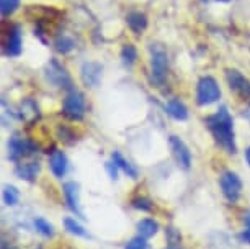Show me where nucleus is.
I'll use <instances>...</instances> for the list:
<instances>
[{"mask_svg": "<svg viewBox=\"0 0 250 249\" xmlns=\"http://www.w3.org/2000/svg\"><path fill=\"white\" fill-rule=\"evenodd\" d=\"M35 228L38 233H41L43 236H48L51 238L54 234V229H53V225L49 222H46L44 218H36L35 220Z\"/></svg>", "mask_w": 250, "mask_h": 249, "instance_id": "23", "label": "nucleus"}, {"mask_svg": "<svg viewBox=\"0 0 250 249\" xmlns=\"http://www.w3.org/2000/svg\"><path fill=\"white\" fill-rule=\"evenodd\" d=\"M138 231H139L141 238L149 239V238H152L154 234H157L159 223L154 222V220H150V218H144L138 223Z\"/></svg>", "mask_w": 250, "mask_h": 249, "instance_id": "19", "label": "nucleus"}, {"mask_svg": "<svg viewBox=\"0 0 250 249\" xmlns=\"http://www.w3.org/2000/svg\"><path fill=\"white\" fill-rule=\"evenodd\" d=\"M40 169H41V166H40V162H38V161L21 162V164H17L15 174H17V177H20V179H23V181L33 182V181L36 179Z\"/></svg>", "mask_w": 250, "mask_h": 249, "instance_id": "14", "label": "nucleus"}, {"mask_svg": "<svg viewBox=\"0 0 250 249\" xmlns=\"http://www.w3.org/2000/svg\"><path fill=\"white\" fill-rule=\"evenodd\" d=\"M21 28L20 25H12L8 30L7 40L3 41V54L12 58V56H18L21 53Z\"/></svg>", "mask_w": 250, "mask_h": 249, "instance_id": "9", "label": "nucleus"}, {"mask_svg": "<svg viewBox=\"0 0 250 249\" xmlns=\"http://www.w3.org/2000/svg\"><path fill=\"white\" fill-rule=\"evenodd\" d=\"M203 2H208V0H203Z\"/></svg>", "mask_w": 250, "mask_h": 249, "instance_id": "35", "label": "nucleus"}, {"mask_svg": "<svg viewBox=\"0 0 250 249\" xmlns=\"http://www.w3.org/2000/svg\"><path fill=\"white\" fill-rule=\"evenodd\" d=\"M245 159H247V162L250 166V148H247V151H245Z\"/></svg>", "mask_w": 250, "mask_h": 249, "instance_id": "31", "label": "nucleus"}, {"mask_svg": "<svg viewBox=\"0 0 250 249\" xmlns=\"http://www.w3.org/2000/svg\"><path fill=\"white\" fill-rule=\"evenodd\" d=\"M2 248H3V249H17V248H13V246H10V248H8L5 241H3V243H2Z\"/></svg>", "mask_w": 250, "mask_h": 249, "instance_id": "32", "label": "nucleus"}, {"mask_svg": "<svg viewBox=\"0 0 250 249\" xmlns=\"http://www.w3.org/2000/svg\"><path fill=\"white\" fill-rule=\"evenodd\" d=\"M111 159H113V162H115L116 166L120 167L128 177H131V179H136V177H138V169H136L129 161H126V159L123 158L118 151H115L111 154Z\"/></svg>", "mask_w": 250, "mask_h": 249, "instance_id": "17", "label": "nucleus"}, {"mask_svg": "<svg viewBox=\"0 0 250 249\" xmlns=\"http://www.w3.org/2000/svg\"><path fill=\"white\" fill-rule=\"evenodd\" d=\"M165 110H167V113L172 116V118H175L178 121H183L188 118V110L187 107L183 105V103L178 100V98H172L170 102L167 103V107H165Z\"/></svg>", "mask_w": 250, "mask_h": 249, "instance_id": "16", "label": "nucleus"}, {"mask_svg": "<svg viewBox=\"0 0 250 249\" xmlns=\"http://www.w3.org/2000/svg\"><path fill=\"white\" fill-rule=\"evenodd\" d=\"M167 249H183V248H177V246H170V248H167Z\"/></svg>", "mask_w": 250, "mask_h": 249, "instance_id": "33", "label": "nucleus"}, {"mask_svg": "<svg viewBox=\"0 0 250 249\" xmlns=\"http://www.w3.org/2000/svg\"><path fill=\"white\" fill-rule=\"evenodd\" d=\"M20 5V0H0V12L3 17L12 15Z\"/></svg>", "mask_w": 250, "mask_h": 249, "instance_id": "25", "label": "nucleus"}, {"mask_svg": "<svg viewBox=\"0 0 250 249\" xmlns=\"http://www.w3.org/2000/svg\"><path fill=\"white\" fill-rule=\"evenodd\" d=\"M150 53V77L157 87L164 86L168 74V56L162 45L152 43L149 48Z\"/></svg>", "mask_w": 250, "mask_h": 249, "instance_id": "2", "label": "nucleus"}, {"mask_svg": "<svg viewBox=\"0 0 250 249\" xmlns=\"http://www.w3.org/2000/svg\"><path fill=\"white\" fill-rule=\"evenodd\" d=\"M170 146L173 151V156H175L177 162L180 164L183 169H190L191 166V153L188 146L183 141L178 138V136H170Z\"/></svg>", "mask_w": 250, "mask_h": 249, "instance_id": "11", "label": "nucleus"}, {"mask_svg": "<svg viewBox=\"0 0 250 249\" xmlns=\"http://www.w3.org/2000/svg\"><path fill=\"white\" fill-rule=\"evenodd\" d=\"M125 249H152L149 246V243L146 241L144 238H134V239H131V241L126 244V248Z\"/></svg>", "mask_w": 250, "mask_h": 249, "instance_id": "28", "label": "nucleus"}, {"mask_svg": "<svg viewBox=\"0 0 250 249\" xmlns=\"http://www.w3.org/2000/svg\"><path fill=\"white\" fill-rule=\"evenodd\" d=\"M36 151V144L31 143L30 139H25L18 135H13L8 141V159L12 162L21 161L23 158L30 156Z\"/></svg>", "mask_w": 250, "mask_h": 249, "instance_id": "5", "label": "nucleus"}, {"mask_svg": "<svg viewBox=\"0 0 250 249\" xmlns=\"http://www.w3.org/2000/svg\"><path fill=\"white\" fill-rule=\"evenodd\" d=\"M121 59H123V64L126 66H133L138 59V51L133 45H125L121 49Z\"/></svg>", "mask_w": 250, "mask_h": 249, "instance_id": "22", "label": "nucleus"}, {"mask_svg": "<svg viewBox=\"0 0 250 249\" xmlns=\"http://www.w3.org/2000/svg\"><path fill=\"white\" fill-rule=\"evenodd\" d=\"M128 25L136 35H139V33L144 31L146 26H147V17L141 12H131L128 15Z\"/></svg>", "mask_w": 250, "mask_h": 249, "instance_id": "18", "label": "nucleus"}, {"mask_svg": "<svg viewBox=\"0 0 250 249\" xmlns=\"http://www.w3.org/2000/svg\"><path fill=\"white\" fill-rule=\"evenodd\" d=\"M85 110H87V102L83 93L79 92L77 89H70L69 93L64 98V105H62L64 116L72 121H80L85 116Z\"/></svg>", "mask_w": 250, "mask_h": 249, "instance_id": "3", "label": "nucleus"}, {"mask_svg": "<svg viewBox=\"0 0 250 249\" xmlns=\"http://www.w3.org/2000/svg\"><path fill=\"white\" fill-rule=\"evenodd\" d=\"M219 97H221V89L214 77L205 76L198 81V87H196V103L198 105H201V107L211 105V103L218 102Z\"/></svg>", "mask_w": 250, "mask_h": 249, "instance_id": "4", "label": "nucleus"}, {"mask_svg": "<svg viewBox=\"0 0 250 249\" xmlns=\"http://www.w3.org/2000/svg\"><path fill=\"white\" fill-rule=\"evenodd\" d=\"M18 116L26 121V123H35V121L40 118V109H38L36 102L31 100V98H25L20 103V109H18Z\"/></svg>", "mask_w": 250, "mask_h": 249, "instance_id": "13", "label": "nucleus"}, {"mask_svg": "<svg viewBox=\"0 0 250 249\" xmlns=\"http://www.w3.org/2000/svg\"><path fill=\"white\" fill-rule=\"evenodd\" d=\"M242 239L250 244V213L247 215V217H245V231L242 234Z\"/></svg>", "mask_w": 250, "mask_h": 249, "instance_id": "30", "label": "nucleus"}, {"mask_svg": "<svg viewBox=\"0 0 250 249\" xmlns=\"http://www.w3.org/2000/svg\"><path fill=\"white\" fill-rule=\"evenodd\" d=\"M75 48V41L67 35H59L54 40V49L61 54H67Z\"/></svg>", "mask_w": 250, "mask_h": 249, "instance_id": "20", "label": "nucleus"}, {"mask_svg": "<svg viewBox=\"0 0 250 249\" xmlns=\"http://www.w3.org/2000/svg\"><path fill=\"white\" fill-rule=\"evenodd\" d=\"M64 195H65V202H67L69 208L74 211L75 215L82 217V211H80V205H79V185L75 182H67L64 185Z\"/></svg>", "mask_w": 250, "mask_h": 249, "instance_id": "15", "label": "nucleus"}, {"mask_svg": "<svg viewBox=\"0 0 250 249\" xmlns=\"http://www.w3.org/2000/svg\"><path fill=\"white\" fill-rule=\"evenodd\" d=\"M46 79L56 87H70V76L67 74L65 68H62L58 61H49V64L46 66Z\"/></svg>", "mask_w": 250, "mask_h": 249, "instance_id": "8", "label": "nucleus"}, {"mask_svg": "<svg viewBox=\"0 0 250 249\" xmlns=\"http://www.w3.org/2000/svg\"><path fill=\"white\" fill-rule=\"evenodd\" d=\"M133 206L138 210H143V211H149L152 210V202H150L149 199H144V197H138V199H134L133 202Z\"/></svg>", "mask_w": 250, "mask_h": 249, "instance_id": "27", "label": "nucleus"}, {"mask_svg": "<svg viewBox=\"0 0 250 249\" xmlns=\"http://www.w3.org/2000/svg\"><path fill=\"white\" fill-rule=\"evenodd\" d=\"M18 190L13 185H5L3 187V202L8 206H13L18 202Z\"/></svg>", "mask_w": 250, "mask_h": 249, "instance_id": "24", "label": "nucleus"}, {"mask_svg": "<svg viewBox=\"0 0 250 249\" xmlns=\"http://www.w3.org/2000/svg\"><path fill=\"white\" fill-rule=\"evenodd\" d=\"M226 81H228L230 91L237 93L240 98H250V81L247 77H244L239 70H226Z\"/></svg>", "mask_w": 250, "mask_h": 249, "instance_id": "7", "label": "nucleus"}, {"mask_svg": "<svg viewBox=\"0 0 250 249\" xmlns=\"http://www.w3.org/2000/svg\"><path fill=\"white\" fill-rule=\"evenodd\" d=\"M102 64L95 63V61H90V63H83L82 69H80V77H82V82L85 84L87 87H97L102 81Z\"/></svg>", "mask_w": 250, "mask_h": 249, "instance_id": "10", "label": "nucleus"}, {"mask_svg": "<svg viewBox=\"0 0 250 249\" xmlns=\"http://www.w3.org/2000/svg\"><path fill=\"white\" fill-rule=\"evenodd\" d=\"M218 2H230V0H218Z\"/></svg>", "mask_w": 250, "mask_h": 249, "instance_id": "34", "label": "nucleus"}, {"mask_svg": "<svg viewBox=\"0 0 250 249\" xmlns=\"http://www.w3.org/2000/svg\"><path fill=\"white\" fill-rule=\"evenodd\" d=\"M118 167L115 162H106V171H108V174H110V177L113 181H116L118 179Z\"/></svg>", "mask_w": 250, "mask_h": 249, "instance_id": "29", "label": "nucleus"}, {"mask_svg": "<svg viewBox=\"0 0 250 249\" xmlns=\"http://www.w3.org/2000/svg\"><path fill=\"white\" fill-rule=\"evenodd\" d=\"M49 167L58 179H62L65 174H67V169H69L67 156H65L62 151H54L49 158Z\"/></svg>", "mask_w": 250, "mask_h": 249, "instance_id": "12", "label": "nucleus"}, {"mask_svg": "<svg viewBox=\"0 0 250 249\" xmlns=\"http://www.w3.org/2000/svg\"><path fill=\"white\" fill-rule=\"evenodd\" d=\"M208 128L213 133L216 143L219 144L224 151L229 154L237 153V146H235V138H234V121L230 116L228 107L223 105L219 107V110L216 112L213 116H208L205 120Z\"/></svg>", "mask_w": 250, "mask_h": 249, "instance_id": "1", "label": "nucleus"}, {"mask_svg": "<svg viewBox=\"0 0 250 249\" xmlns=\"http://www.w3.org/2000/svg\"><path fill=\"white\" fill-rule=\"evenodd\" d=\"M64 225H65V229H67L70 234H75V236H82V238H90V234L87 233V229L83 228L82 225H79L74 218H65Z\"/></svg>", "mask_w": 250, "mask_h": 249, "instance_id": "21", "label": "nucleus"}, {"mask_svg": "<svg viewBox=\"0 0 250 249\" xmlns=\"http://www.w3.org/2000/svg\"><path fill=\"white\" fill-rule=\"evenodd\" d=\"M221 190H223L224 197L229 202H237L242 192V181L235 172L232 171H226L219 179Z\"/></svg>", "mask_w": 250, "mask_h": 249, "instance_id": "6", "label": "nucleus"}, {"mask_svg": "<svg viewBox=\"0 0 250 249\" xmlns=\"http://www.w3.org/2000/svg\"><path fill=\"white\" fill-rule=\"evenodd\" d=\"M58 138L62 141V143H67V144H72L75 141V135L74 131L67 128V126H58Z\"/></svg>", "mask_w": 250, "mask_h": 249, "instance_id": "26", "label": "nucleus"}]
</instances>
